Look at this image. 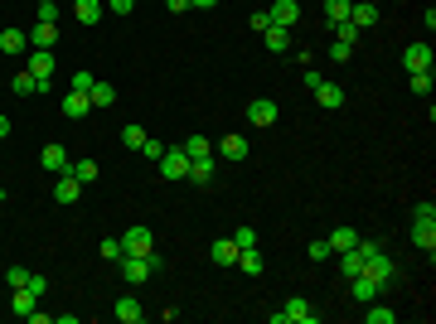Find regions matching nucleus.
<instances>
[{
  "instance_id": "nucleus-1",
  "label": "nucleus",
  "mask_w": 436,
  "mask_h": 324,
  "mask_svg": "<svg viewBox=\"0 0 436 324\" xmlns=\"http://www.w3.org/2000/svg\"><path fill=\"white\" fill-rule=\"evenodd\" d=\"M412 242L432 257V247H436V203H432V199L412 208Z\"/></svg>"
},
{
  "instance_id": "nucleus-2",
  "label": "nucleus",
  "mask_w": 436,
  "mask_h": 324,
  "mask_svg": "<svg viewBox=\"0 0 436 324\" xmlns=\"http://www.w3.org/2000/svg\"><path fill=\"white\" fill-rule=\"evenodd\" d=\"M116 267H121V281L141 286L151 271H160V252H156V257H131V252H121V262H116Z\"/></svg>"
},
{
  "instance_id": "nucleus-3",
  "label": "nucleus",
  "mask_w": 436,
  "mask_h": 324,
  "mask_svg": "<svg viewBox=\"0 0 436 324\" xmlns=\"http://www.w3.org/2000/svg\"><path fill=\"white\" fill-rule=\"evenodd\" d=\"M272 324H315V310H310V300L291 296L281 310H272Z\"/></svg>"
},
{
  "instance_id": "nucleus-4",
  "label": "nucleus",
  "mask_w": 436,
  "mask_h": 324,
  "mask_svg": "<svg viewBox=\"0 0 436 324\" xmlns=\"http://www.w3.org/2000/svg\"><path fill=\"white\" fill-rule=\"evenodd\" d=\"M121 252H131V257H156V233L151 228H126L121 233Z\"/></svg>"
},
{
  "instance_id": "nucleus-5",
  "label": "nucleus",
  "mask_w": 436,
  "mask_h": 324,
  "mask_svg": "<svg viewBox=\"0 0 436 324\" xmlns=\"http://www.w3.org/2000/svg\"><path fill=\"white\" fill-rule=\"evenodd\" d=\"M160 174H165V179H190V155H185V145H165Z\"/></svg>"
},
{
  "instance_id": "nucleus-6",
  "label": "nucleus",
  "mask_w": 436,
  "mask_h": 324,
  "mask_svg": "<svg viewBox=\"0 0 436 324\" xmlns=\"http://www.w3.org/2000/svg\"><path fill=\"white\" fill-rule=\"evenodd\" d=\"M364 276H369V281H378V286H388V281L398 276V267H393V257H383V247H378V252H369V257H364Z\"/></svg>"
},
{
  "instance_id": "nucleus-7",
  "label": "nucleus",
  "mask_w": 436,
  "mask_h": 324,
  "mask_svg": "<svg viewBox=\"0 0 436 324\" xmlns=\"http://www.w3.org/2000/svg\"><path fill=\"white\" fill-rule=\"evenodd\" d=\"M403 68H408V73H427V68H432V44H427V39H412L408 49H403Z\"/></svg>"
},
{
  "instance_id": "nucleus-8",
  "label": "nucleus",
  "mask_w": 436,
  "mask_h": 324,
  "mask_svg": "<svg viewBox=\"0 0 436 324\" xmlns=\"http://www.w3.org/2000/svg\"><path fill=\"white\" fill-rule=\"evenodd\" d=\"M10 92H15V97H34V92H39V97H44V92H49V78H34V73H15V78H10Z\"/></svg>"
},
{
  "instance_id": "nucleus-9",
  "label": "nucleus",
  "mask_w": 436,
  "mask_h": 324,
  "mask_svg": "<svg viewBox=\"0 0 436 324\" xmlns=\"http://www.w3.org/2000/svg\"><path fill=\"white\" fill-rule=\"evenodd\" d=\"M315 102H320L325 111H339V107H344V87L329 82V78H320V82H315Z\"/></svg>"
},
{
  "instance_id": "nucleus-10",
  "label": "nucleus",
  "mask_w": 436,
  "mask_h": 324,
  "mask_svg": "<svg viewBox=\"0 0 436 324\" xmlns=\"http://www.w3.org/2000/svg\"><path fill=\"white\" fill-rule=\"evenodd\" d=\"M267 20H272V25H281V29H291V25L300 20V5H296V0H272Z\"/></svg>"
},
{
  "instance_id": "nucleus-11",
  "label": "nucleus",
  "mask_w": 436,
  "mask_h": 324,
  "mask_svg": "<svg viewBox=\"0 0 436 324\" xmlns=\"http://www.w3.org/2000/svg\"><path fill=\"white\" fill-rule=\"evenodd\" d=\"M349 296H354L359 305H369V300H378V296H383V286H378V281H369V276L359 271V276H349Z\"/></svg>"
},
{
  "instance_id": "nucleus-12",
  "label": "nucleus",
  "mask_w": 436,
  "mask_h": 324,
  "mask_svg": "<svg viewBox=\"0 0 436 324\" xmlns=\"http://www.w3.org/2000/svg\"><path fill=\"white\" fill-rule=\"evenodd\" d=\"M39 164H44L49 174H63V169H68L73 160H68V150H63V145L54 140V145H44V150H39Z\"/></svg>"
},
{
  "instance_id": "nucleus-13",
  "label": "nucleus",
  "mask_w": 436,
  "mask_h": 324,
  "mask_svg": "<svg viewBox=\"0 0 436 324\" xmlns=\"http://www.w3.org/2000/svg\"><path fill=\"white\" fill-rule=\"evenodd\" d=\"M214 155H223V160H247V135H223V140H218L214 145Z\"/></svg>"
},
{
  "instance_id": "nucleus-14",
  "label": "nucleus",
  "mask_w": 436,
  "mask_h": 324,
  "mask_svg": "<svg viewBox=\"0 0 436 324\" xmlns=\"http://www.w3.org/2000/svg\"><path fill=\"white\" fill-rule=\"evenodd\" d=\"M247 121H252V126H272V121H276V102H272V97L247 102Z\"/></svg>"
},
{
  "instance_id": "nucleus-15",
  "label": "nucleus",
  "mask_w": 436,
  "mask_h": 324,
  "mask_svg": "<svg viewBox=\"0 0 436 324\" xmlns=\"http://www.w3.org/2000/svg\"><path fill=\"white\" fill-rule=\"evenodd\" d=\"M102 15H107L102 0H73V20H78V25H97Z\"/></svg>"
},
{
  "instance_id": "nucleus-16",
  "label": "nucleus",
  "mask_w": 436,
  "mask_h": 324,
  "mask_svg": "<svg viewBox=\"0 0 436 324\" xmlns=\"http://www.w3.org/2000/svg\"><path fill=\"white\" fill-rule=\"evenodd\" d=\"M87 111H92V97L68 87V97H63V116H68V121H78V116H87Z\"/></svg>"
},
{
  "instance_id": "nucleus-17",
  "label": "nucleus",
  "mask_w": 436,
  "mask_h": 324,
  "mask_svg": "<svg viewBox=\"0 0 436 324\" xmlns=\"http://www.w3.org/2000/svg\"><path fill=\"white\" fill-rule=\"evenodd\" d=\"M116 320H121V324H141V320H146V305H141L136 296H121V300H116Z\"/></svg>"
},
{
  "instance_id": "nucleus-18",
  "label": "nucleus",
  "mask_w": 436,
  "mask_h": 324,
  "mask_svg": "<svg viewBox=\"0 0 436 324\" xmlns=\"http://www.w3.org/2000/svg\"><path fill=\"white\" fill-rule=\"evenodd\" d=\"M54 49H34V54H29V73H34V78H54Z\"/></svg>"
},
{
  "instance_id": "nucleus-19",
  "label": "nucleus",
  "mask_w": 436,
  "mask_h": 324,
  "mask_svg": "<svg viewBox=\"0 0 436 324\" xmlns=\"http://www.w3.org/2000/svg\"><path fill=\"white\" fill-rule=\"evenodd\" d=\"M209 257H214L218 267H238V242H233V238H218V242L209 247Z\"/></svg>"
},
{
  "instance_id": "nucleus-20",
  "label": "nucleus",
  "mask_w": 436,
  "mask_h": 324,
  "mask_svg": "<svg viewBox=\"0 0 436 324\" xmlns=\"http://www.w3.org/2000/svg\"><path fill=\"white\" fill-rule=\"evenodd\" d=\"M25 49H29L25 29H0V54H25Z\"/></svg>"
},
{
  "instance_id": "nucleus-21",
  "label": "nucleus",
  "mask_w": 436,
  "mask_h": 324,
  "mask_svg": "<svg viewBox=\"0 0 436 324\" xmlns=\"http://www.w3.org/2000/svg\"><path fill=\"white\" fill-rule=\"evenodd\" d=\"M78 194H82V184L63 169V174H58V184H54V199H58V203H78Z\"/></svg>"
},
{
  "instance_id": "nucleus-22",
  "label": "nucleus",
  "mask_w": 436,
  "mask_h": 324,
  "mask_svg": "<svg viewBox=\"0 0 436 324\" xmlns=\"http://www.w3.org/2000/svg\"><path fill=\"white\" fill-rule=\"evenodd\" d=\"M10 310H15V315H20V320H29V315H34V310H39V296H34V291H25V286H20V291H15V296H10Z\"/></svg>"
},
{
  "instance_id": "nucleus-23",
  "label": "nucleus",
  "mask_w": 436,
  "mask_h": 324,
  "mask_svg": "<svg viewBox=\"0 0 436 324\" xmlns=\"http://www.w3.org/2000/svg\"><path fill=\"white\" fill-rule=\"evenodd\" d=\"M349 25H354V29H369V25H378V10H374L369 0H354V10H349Z\"/></svg>"
},
{
  "instance_id": "nucleus-24",
  "label": "nucleus",
  "mask_w": 436,
  "mask_h": 324,
  "mask_svg": "<svg viewBox=\"0 0 436 324\" xmlns=\"http://www.w3.org/2000/svg\"><path fill=\"white\" fill-rule=\"evenodd\" d=\"M262 34H267V49H272V54H291V29H281V25H267Z\"/></svg>"
},
{
  "instance_id": "nucleus-25",
  "label": "nucleus",
  "mask_w": 436,
  "mask_h": 324,
  "mask_svg": "<svg viewBox=\"0 0 436 324\" xmlns=\"http://www.w3.org/2000/svg\"><path fill=\"white\" fill-rule=\"evenodd\" d=\"M29 44H34V49H54L58 44V25H44V20H39L34 34H29Z\"/></svg>"
},
{
  "instance_id": "nucleus-26",
  "label": "nucleus",
  "mask_w": 436,
  "mask_h": 324,
  "mask_svg": "<svg viewBox=\"0 0 436 324\" xmlns=\"http://www.w3.org/2000/svg\"><path fill=\"white\" fill-rule=\"evenodd\" d=\"M185 155H190V160H214V145H209V135H190V140H185Z\"/></svg>"
},
{
  "instance_id": "nucleus-27",
  "label": "nucleus",
  "mask_w": 436,
  "mask_h": 324,
  "mask_svg": "<svg viewBox=\"0 0 436 324\" xmlns=\"http://www.w3.org/2000/svg\"><path fill=\"white\" fill-rule=\"evenodd\" d=\"M349 10H354V0H325V20H329V29L344 25V20H349Z\"/></svg>"
},
{
  "instance_id": "nucleus-28",
  "label": "nucleus",
  "mask_w": 436,
  "mask_h": 324,
  "mask_svg": "<svg viewBox=\"0 0 436 324\" xmlns=\"http://www.w3.org/2000/svg\"><path fill=\"white\" fill-rule=\"evenodd\" d=\"M87 97H92V107H111V102H116V87H111V82H92V87H87Z\"/></svg>"
},
{
  "instance_id": "nucleus-29",
  "label": "nucleus",
  "mask_w": 436,
  "mask_h": 324,
  "mask_svg": "<svg viewBox=\"0 0 436 324\" xmlns=\"http://www.w3.org/2000/svg\"><path fill=\"white\" fill-rule=\"evenodd\" d=\"M325 242H329V252H349V247L359 242V233H354V228H334Z\"/></svg>"
},
{
  "instance_id": "nucleus-30",
  "label": "nucleus",
  "mask_w": 436,
  "mask_h": 324,
  "mask_svg": "<svg viewBox=\"0 0 436 324\" xmlns=\"http://www.w3.org/2000/svg\"><path fill=\"white\" fill-rule=\"evenodd\" d=\"M68 174H73L78 184H92V179H97L102 169H97V160H73V164H68Z\"/></svg>"
},
{
  "instance_id": "nucleus-31",
  "label": "nucleus",
  "mask_w": 436,
  "mask_h": 324,
  "mask_svg": "<svg viewBox=\"0 0 436 324\" xmlns=\"http://www.w3.org/2000/svg\"><path fill=\"white\" fill-rule=\"evenodd\" d=\"M238 271H243V276H262V252H257V247L238 252Z\"/></svg>"
},
{
  "instance_id": "nucleus-32",
  "label": "nucleus",
  "mask_w": 436,
  "mask_h": 324,
  "mask_svg": "<svg viewBox=\"0 0 436 324\" xmlns=\"http://www.w3.org/2000/svg\"><path fill=\"white\" fill-rule=\"evenodd\" d=\"M364 320H369V324H393V320H398V315H393V310H388L383 300H369V310H364Z\"/></svg>"
},
{
  "instance_id": "nucleus-33",
  "label": "nucleus",
  "mask_w": 436,
  "mask_h": 324,
  "mask_svg": "<svg viewBox=\"0 0 436 324\" xmlns=\"http://www.w3.org/2000/svg\"><path fill=\"white\" fill-rule=\"evenodd\" d=\"M190 179L194 184H214V160H190Z\"/></svg>"
},
{
  "instance_id": "nucleus-34",
  "label": "nucleus",
  "mask_w": 436,
  "mask_h": 324,
  "mask_svg": "<svg viewBox=\"0 0 436 324\" xmlns=\"http://www.w3.org/2000/svg\"><path fill=\"white\" fill-rule=\"evenodd\" d=\"M354 44H359V39H339V34H334V44H329V58H334V63H349Z\"/></svg>"
},
{
  "instance_id": "nucleus-35",
  "label": "nucleus",
  "mask_w": 436,
  "mask_h": 324,
  "mask_svg": "<svg viewBox=\"0 0 436 324\" xmlns=\"http://www.w3.org/2000/svg\"><path fill=\"white\" fill-rule=\"evenodd\" d=\"M408 82H412L417 97H432V68H427V73H408Z\"/></svg>"
},
{
  "instance_id": "nucleus-36",
  "label": "nucleus",
  "mask_w": 436,
  "mask_h": 324,
  "mask_svg": "<svg viewBox=\"0 0 436 324\" xmlns=\"http://www.w3.org/2000/svg\"><path fill=\"white\" fill-rule=\"evenodd\" d=\"M121 145H126V150H141V145H146V131H141V126H126V131H121Z\"/></svg>"
},
{
  "instance_id": "nucleus-37",
  "label": "nucleus",
  "mask_w": 436,
  "mask_h": 324,
  "mask_svg": "<svg viewBox=\"0 0 436 324\" xmlns=\"http://www.w3.org/2000/svg\"><path fill=\"white\" fill-rule=\"evenodd\" d=\"M233 242H238V252L257 247V228H238V233H233Z\"/></svg>"
},
{
  "instance_id": "nucleus-38",
  "label": "nucleus",
  "mask_w": 436,
  "mask_h": 324,
  "mask_svg": "<svg viewBox=\"0 0 436 324\" xmlns=\"http://www.w3.org/2000/svg\"><path fill=\"white\" fill-rule=\"evenodd\" d=\"M39 20H44V25H58V0H39Z\"/></svg>"
},
{
  "instance_id": "nucleus-39",
  "label": "nucleus",
  "mask_w": 436,
  "mask_h": 324,
  "mask_svg": "<svg viewBox=\"0 0 436 324\" xmlns=\"http://www.w3.org/2000/svg\"><path fill=\"white\" fill-rule=\"evenodd\" d=\"M5 281H10V291H20V286L29 281V271L25 267H10V271H5Z\"/></svg>"
},
{
  "instance_id": "nucleus-40",
  "label": "nucleus",
  "mask_w": 436,
  "mask_h": 324,
  "mask_svg": "<svg viewBox=\"0 0 436 324\" xmlns=\"http://www.w3.org/2000/svg\"><path fill=\"white\" fill-rule=\"evenodd\" d=\"M102 257H107V262H121V238H107V242H102Z\"/></svg>"
},
{
  "instance_id": "nucleus-41",
  "label": "nucleus",
  "mask_w": 436,
  "mask_h": 324,
  "mask_svg": "<svg viewBox=\"0 0 436 324\" xmlns=\"http://www.w3.org/2000/svg\"><path fill=\"white\" fill-rule=\"evenodd\" d=\"M25 291H34V296H44V291H49V281H44V276H39V271H29Z\"/></svg>"
},
{
  "instance_id": "nucleus-42",
  "label": "nucleus",
  "mask_w": 436,
  "mask_h": 324,
  "mask_svg": "<svg viewBox=\"0 0 436 324\" xmlns=\"http://www.w3.org/2000/svg\"><path fill=\"white\" fill-rule=\"evenodd\" d=\"M141 155H151V160H160V155H165V140H151V135H146V145H141Z\"/></svg>"
},
{
  "instance_id": "nucleus-43",
  "label": "nucleus",
  "mask_w": 436,
  "mask_h": 324,
  "mask_svg": "<svg viewBox=\"0 0 436 324\" xmlns=\"http://www.w3.org/2000/svg\"><path fill=\"white\" fill-rule=\"evenodd\" d=\"M325 257H334V252H329V242H325V238H320V242H310V262H325Z\"/></svg>"
},
{
  "instance_id": "nucleus-44",
  "label": "nucleus",
  "mask_w": 436,
  "mask_h": 324,
  "mask_svg": "<svg viewBox=\"0 0 436 324\" xmlns=\"http://www.w3.org/2000/svg\"><path fill=\"white\" fill-rule=\"evenodd\" d=\"M102 5H107L111 15H131V5H136V0H102Z\"/></svg>"
},
{
  "instance_id": "nucleus-45",
  "label": "nucleus",
  "mask_w": 436,
  "mask_h": 324,
  "mask_svg": "<svg viewBox=\"0 0 436 324\" xmlns=\"http://www.w3.org/2000/svg\"><path fill=\"white\" fill-rule=\"evenodd\" d=\"M68 82H73V92H87V87H92V82H97V78H92V73H73V78H68Z\"/></svg>"
},
{
  "instance_id": "nucleus-46",
  "label": "nucleus",
  "mask_w": 436,
  "mask_h": 324,
  "mask_svg": "<svg viewBox=\"0 0 436 324\" xmlns=\"http://www.w3.org/2000/svg\"><path fill=\"white\" fill-rule=\"evenodd\" d=\"M165 10H170V15H185V10H190V0H165Z\"/></svg>"
},
{
  "instance_id": "nucleus-47",
  "label": "nucleus",
  "mask_w": 436,
  "mask_h": 324,
  "mask_svg": "<svg viewBox=\"0 0 436 324\" xmlns=\"http://www.w3.org/2000/svg\"><path fill=\"white\" fill-rule=\"evenodd\" d=\"M190 5H194V10H214L218 0H190Z\"/></svg>"
},
{
  "instance_id": "nucleus-48",
  "label": "nucleus",
  "mask_w": 436,
  "mask_h": 324,
  "mask_svg": "<svg viewBox=\"0 0 436 324\" xmlns=\"http://www.w3.org/2000/svg\"><path fill=\"white\" fill-rule=\"evenodd\" d=\"M5 135H10V116H0V140H5Z\"/></svg>"
},
{
  "instance_id": "nucleus-49",
  "label": "nucleus",
  "mask_w": 436,
  "mask_h": 324,
  "mask_svg": "<svg viewBox=\"0 0 436 324\" xmlns=\"http://www.w3.org/2000/svg\"><path fill=\"white\" fill-rule=\"evenodd\" d=\"M0 199H5V194H0Z\"/></svg>"
}]
</instances>
